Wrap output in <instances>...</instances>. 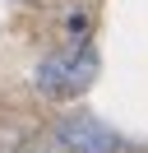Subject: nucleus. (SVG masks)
<instances>
[{
  "instance_id": "1",
  "label": "nucleus",
  "mask_w": 148,
  "mask_h": 153,
  "mask_svg": "<svg viewBox=\"0 0 148 153\" xmlns=\"http://www.w3.org/2000/svg\"><path fill=\"white\" fill-rule=\"evenodd\" d=\"M92 74H97V56H92V51H60V56H46L42 65H37L33 84L42 88L46 97L65 102V97H79L83 88L92 84Z\"/></svg>"
},
{
  "instance_id": "2",
  "label": "nucleus",
  "mask_w": 148,
  "mask_h": 153,
  "mask_svg": "<svg viewBox=\"0 0 148 153\" xmlns=\"http://www.w3.org/2000/svg\"><path fill=\"white\" fill-rule=\"evenodd\" d=\"M60 144L74 153H120V134L107 130L102 121H92V116H70L60 125Z\"/></svg>"
},
{
  "instance_id": "3",
  "label": "nucleus",
  "mask_w": 148,
  "mask_h": 153,
  "mask_svg": "<svg viewBox=\"0 0 148 153\" xmlns=\"http://www.w3.org/2000/svg\"><path fill=\"white\" fill-rule=\"evenodd\" d=\"M23 153H46V149H23Z\"/></svg>"
}]
</instances>
